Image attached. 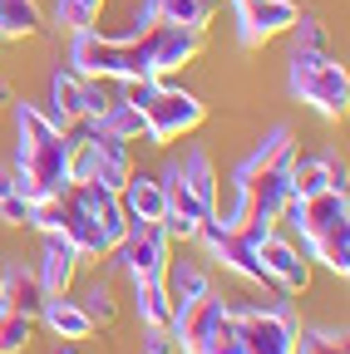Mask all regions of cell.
<instances>
[{"mask_svg":"<svg viewBox=\"0 0 350 354\" xmlns=\"http://www.w3.org/2000/svg\"><path fill=\"white\" fill-rule=\"evenodd\" d=\"M291 162H296L291 128H272L247 153V162L232 172V212L217 216V221H227L247 241L272 236V227L281 221V212L291 202Z\"/></svg>","mask_w":350,"mask_h":354,"instance_id":"1","label":"cell"},{"mask_svg":"<svg viewBox=\"0 0 350 354\" xmlns=\"http://www.w3.org/2000/svg\"><path fill=\"white\" fill-rule=\"evenodd\" d=\"M30 227L40 232H60L64 241H74V251L84 261H104L123 232H128V216H123V202L119 192L89 183V177H74V183H64L50 202L35 207V221Z\"/></svg>","mask_w":350,"mask_h":354,"instance_id":"2","label":"cell"},{"mask_svg":"<svg viewBox=\"0 0 350 354\" xmlns=\"http://www.w3.org/2000/svg\"><path fill=\"white\" fill-rule=\"evenodd\" d=\"M15 133H20V143H15V192L30 207H40L64 183H74L79 138L69 128H60L45 109H35V104H15Z\"/></svg>","mask_w":350,"mask_h":354,"instance_id":"3","label":"cell"},{"mask_svg":"<svg viewBox=\"0 0 350 354\" xmlns=\"http://www.w3.org/2000/svg\"><path fill=\"white\" fill-rule=\"evenodd\" d=\"M281 216H291L306 251L326 271L350 276V197H345V187H326L316 197H291Z\"/></svg>","mask_w":350,"mask_h":354,"instance_id":"4","label":"cell"},{"mask_svg":"<svg viewBox=\"0 0 350 354\" xmlns=\"http://www.w3.org/2000/svg\"><path fill=\"white\" fill-rule=\"evenodd\" d=\"M291 94L311 104L321 118H340L350 109V79L326 50H296L291 55Z\"/></svg>","mask_w":350,"mask_h":354,"instance_id":"5","label":"cell"},{"mask_svg":"<svg viewBox=\"0 0 350 354\" xmlns=\"http://www.w3.org/2000/svg\"><path fill=\"white\" fill-rule=\"evenodd\" d=\"M237 335H242V354H296V310L286 300H267L252 310H232Z\"/></svg>","mask_w":350,"mask_h":354,"instance_id":"6","label":"cell"},{"mask_svg":"<svg viewBox=\"0 0 350 354\" xmlns=\"http://www.w3.org/2000/svg\"><path fill=\"white\" fill-rule=\"evenodd\" d=\"M168 232L158 227V221H128V232L123 241L109 251L114 266L128 276V281H158L163 276V266H168Z\"/></svg>","mask_w":350,"mask_h":354,"instance_id":"7","label":"cell"},{"mask_svg":"<svg viewBox=\"0 0 350 354\" xmlns=\"http://www.w3.org/2000/svg\"><path fill=\"white\" fill-rule=\"evenodd\" d=\"M207 118V109H202V99L198 94H188V88H163L158 84V94L148 99V109H143V123H148V143H178L183 133H193L198 123Z\"/></svg>","mask_w":350,"mask_h":354,"instance_id":"8","label":"cell"},{"mask_svg":"<svg viewBox=\"0 0 350 354\" xmlns=\"http://www.w3.org/2000/svg\"><path fill=\"white\" fill-rule=\"evenodd\" d=\"M193 241H202V246H207V256H212V261H222L232 276H242V281H252V286H272V281H267V271H261V261H256V241H247L242 232H232L227 221L207 216L202 227H198V236H193Z\"/></svg>","mask_w":350,"mask_h":354,"instance_id":"9","label":"cell"},{"mask_svg":"<svg viewBox=\"0 0 350 354\" xmlns=\"http://www.w3.org/2000/svg\"><path fill=\"white\" fill-rule=\"evenodd\" d=\"M296 20H301L296 0H237V39L247 50H261L277 35H291Z\"/></svg>","mask_w":350,"mask_h":354,"instance_id":"10","label":"cell"},{"mask_svg":"<svg viewBox=\"0 0 350 354\" xmlns=\"http://www.w3.org/2000/svg\"><path fill=\"white\" fill-rule=\"evenodd\" d=\"M69 69L79 79H119V39L114 35H99V30H74V44H69Z\"/></svg>","mask_w":350,"mask_h":354,"instance_id":"11","label":"cell"},{"mask_svg":"<svg viewBox=\"0 0 350 354\" xmlns=\"http://www.w3.org/2000/svg\"><path fill=\"white\" fill-rule=\"evenodd\" d=\"M79 251H74V241H64L60 232H45V256H40V290H45V300L50 295H69V286H74V276H79Z\"/></svg>","mask_w":350,"mask_h":354,"instance_id":"12","label":"cell"},{"mask_svg":"<svg viewBox=\"0 0 350 354\" xmlns=\"http://www.w3.org/2000/svg\"><path fill=\"white\" fill-rule=\"evenodd\" d=\"M163 295H168V310H173V320L183 315V310H193L207 290H212V281H207V271L198 261H173L168 256V266H163Z\"/></svg>","mask_w":350,"mask_h":354,"instance_id":"13","label":"cell"},{"mask_svg":"<svg viewBox=\"0 0 350 354\" xmlns=\"http://www.w3.org/2000/svg\"><path fill=\"white\" fill-rule=\"evenodd\" d=\"M256 261H261V271H267V281L281 286V290H306V286H311V271H306L301 251L286 246V241H277V236H261L256 241Z\"/></svg>","mask_w":350,"mask_h":354,"instance_id":"14","label":"cell"},{"mask_svg":"<svg viewBox=\"0 0 350 354\" xmlns=\"http://www.w3.org/2000/svg\"><path fill=\"white\" fill-rule=\"evenodd\" d=\"M119 202H123V216L128 221H158V227H163V212H168L163 177L134 167V172H128V183L119 187Z\"/></svg>","mask_w":350,"mask_h":354,"instance_id":"15","label":"cell"},{"mask_svg":"<svg viewBox=\"0 0 350 354\" xmlns=\"http://www.w3.org/2000/svg\"><path fill=\"white\" fill-rule=\"evenodd\" d=\"M212 0H143L139 25H183V30H207Z\"/></svg>","mask_w":350,"mask_h":354,"instance_id":"16","label":"cell"},{"mask_svg":"<svg viewBox=\"0 0 350 354\" xmlns=\"http://www.w3.org/2000/svg\"><path fill=\"white\" fill-rule=\"evenodd\" d=\"M326 187H345V172L331 153L321 158H296L291 162V197H316Z\"/></svg>","mask_w":350,"mask_h":354,"instance_id":"17","label":"cell"},{"mask_svg":"<svg viewBox=\"0 0 350 354\" xmlns=\"http://www.w3.org/2000/svg\"><path fill=\"white\" fill-rule=\"evenodd\" d=\"M40 320H45L60 339H89L94 335L89 310H84L79 300H69V295H50L45 305H40Z\"/></svg>","mask_w":350,"mask_h":354,"instance_id":"18","label":"cell"},{"mask_svg":"<svg viewBox=\"0 0 350 354\" xmlns=\"http://www.w3.org/2000/svg\"><path fill=\"white\" fill-rule=\"evenodd\" d=\"M0 305H6V310H20V315H40V305H45L40 276L25 271V266H10V271H0Z\"/></svg>","mask_w":350,"mask_h":354,"instance_id":"19","label":"cell"},{"mask_svg":"<svg viewBox=\"0 0 350 354\" xmlns=\"http://www.w3.org/2000/svg\"><path fill=\"white\" fill-rule=\"evenodd\" d=\"M50 118H55L60 128H74V123L84 118V79H79L74 69H60V74L50 79Z\"/></svg>","mask_w":350,"mask_h":354,"instance_id":"20","label":"cell"},{"mask_svg":"<svg viewBox=\"0 0 350 354\" xmlns=\"http://www.w3.org/2000/svg\"><path fill=\"white\" fill-rule=\"evenodd\" d=\"M173 172L188 183V192L202 202V207H212L217 212V172H212V158L202 153V148H193L183 162H173Z\"/></svg>","mask_w":350,"mask_h":354,"instance_id":"21","label":"cell"},{"mask_svg":"<svg viewBox=\"0 0 350 354\" xmlns=\"http://www.w3.org/2000/svg\"><path fill=\"white\" fill-rule=\"evenodd\" d=\"M104 133H114V138H123V143H139V138H148V123H143V109H134V104H123V99H114L109 109H104V118H94Z\"/></svg>","mask_w":350,"mask_h":354,"instance_id":"22","label":"cell"},{"mask_svg":"<svg viewBox=\"0 0 350 354\" xmlns=\"http://www.w3.org/2000/svg\"><path fill=\"white\" fill-rule=\"evenodd\" d=\"M45 25L35 0H0V39H25Z\"/></svg>","mask_w":350,"mask_h":354,"instance_id":"23","label":"cell"},{"mask_svg":"<svg viewBox=\"0 0 350 354\" xmlns=\"http://www.w3.org/2000/svg\"><path fill=\"white\" fill-rule=\"evenodd\" d=\"M35 339V315H20V310L0 305V354H25Z\"/></svg>","mask_w":350,"mask_h":354,"instance_id":"24","label":"cell"},{"mask_svg":"<svg viewBox=\"0 0 350 354\" xmlns=\"http://www.w3.org/2000/svg\"><path fill=\"white\" fill-rule=\"evenodd\" d=\"M134 305H139V320H143V325H173L163 281H134Z\"/></svg>","mask_w":350,"mask_h":354,"instance_id":"25","label":"cell"},{"mask_svg":"<svg viewBox=\"0 0 350 354\" xmlns=\"http://www.w3.org/2000/svg\"><path fill=\"white\" fill-rule=\"evenodd\" d=\"M104 6H109V0H55V15L74 35V30H94V20L104 15Z\"/></svg>","mask_w":350,"mask_h":354,"instance_id":"26","label":"cell"},{"mask_svg":"<svg viewBox=\"0 0 350 354\" xmlns=\"http://www.w3.org/2000/svg\"><path fill=\"white\" fill-rule=\"evenodd\" d=\"M296 354H345V339L331 330H296Z\"/></svg>","mask_w":350,"mask_h":354,"instance_id":"27","label":"cell"},{"mask_svg":"<svg viewBox=\"0 0 350 354\" xmlns=\"http://www.w3.org/2000/svg\"><path fill=\"white\" fill-rule=\"evenodd\" d=\"M202 354H242V335H237V320H232V315L217 325V335L207 339V349H202Z\"/></svg>","mask_w":350,"mask_h":354,"instance_id":"28","label":"cell"},{"mask_svg":"<svg viewBox=\"0 0 350 354\" xmlns=\"http://www.w3.org/2000/svg\"><path fill=\"white\" fill-rule=\"evenodd\" d=\"M0 221H6V227H30V221H35V207H30L20 192H10V197H0Z\"/></svg>","mask_w":350,"mask_h":354,"instance_id":"29","label":"cell"},{"mask_svg":"<svg viewBox=\"0 0 350 354\" xmlns=\"http://www.w3.org/2000/svg\"><path fill=\"white\" fill-rule=\"evenodd\" d=\"M79 305L89 310V320H94V325H109V320H114V295H109V286H94Z\"/></svg>","mask_w":350,"mask_h":354,"instance_id":"30","label":"cell"},{"mask_svg":"<svg viewBox=\"0 0 350 354\" xmlns=\"http://www.w3.org/2000/svg\"><path fill=\"white\" fill-rule=\"evenodd\" d=\"M119 84H123V94H119L123 104H134V109H148V99L158 94V84H163V79H119Z\"/></svg>","mask_w":350,"mask_h":354,"instance_id":"31","label":"cell"},{"mask_svg":"<svg viewBox=\"0 0 350 354\" xmlns=\"http://www.w3.org/2000/svg\"><path fill=\"white\" fill-rule=\"evenodd\" d=\"M143 354H178L173 330L168 325H143Z\"/></svg>","mask_w":350,"mask_h":354,"instance_id":"32","label":"cell"},{"mask_svg":"<svg viewBox=\"0 0 350 354\" xmlns=\"http://www.w3.org/2000/svg\"><path fill=\"white\" fill-rule=\"evenodd\" d=\"M291 30H296V50H326V30H321V20H296Z\"/></svg>","mask_w":350,"mask_h":354,"instance_id":"33","label":"cell"},{"mask_svg":"<svg viewBox=\"0 0 350 354\" xmlns=\"http://www.w3.org/2000/svg\"><path fill=\"white\" fill-rule=\"evenodd\" d=\"M15 192V167H0V197Z\"/></svg>","mask_w":350,"mask_h":354,"instance_id":"34","label":"cell"},{"mask_svg":"<svg viewBox=\"0 0 350 354\" xmlns=\"http://www.w3.org/2000/svg\"><path fill=\"white\" fill-rule=\"evenodd\" d=\"M0 104H15V94H10V84L0 79Z\"/></svg>","mask_w":350,"mask_h":354,"instance_id":"35","label":"cell"},{"mask_svg":"<svg viewBox=\"0 0 350 354\" xmlns=\"http://www.w3.org/2000/svg\"><path fill=\"white\" fill-rule=\"evenodd\" d=\"M60 354H69V349H60Z\"/></svg>","mask_w":350,"mask_h":354,"instance_id":"36","label":"cell"}]
</instances>
